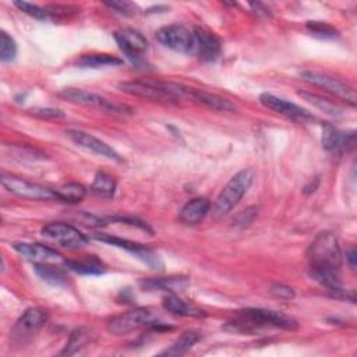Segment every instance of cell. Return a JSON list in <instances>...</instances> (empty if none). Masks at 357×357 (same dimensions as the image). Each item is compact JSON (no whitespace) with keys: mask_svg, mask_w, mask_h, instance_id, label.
<instances>
[{"mask_svg":"<svg viewBox=\"0 0 357 357\" xmlns=\"http://www.w3.org/2000/svg\"><path fill=\"white\" fill-rule=\"evenodd\" d=\"M310 276L332 291L342 286L340 266L342 250L339 240L332 231H321L307 248Z\"/></svg>","mask_w":357,"mask_h":357,"instance_id":"1","label":"cell"},{"mask_svg":"<svg viewBox=\"0 0 357 357\" xmlns=\"http://www.w3.org/2000/svg\"><path fill=\"white\" fill-rule=\"evenodd\" d=\"M262 328H280L286 331H294L298 328V324L294 318L278 311L264 308H244L238 311V318L227 322L226 325V329L245 333H252Z\"/></svg>","mask_w":357,"mask_h":357,"instance_id":"2","label":"cell"},{"mask_svg":"<svg viewBox=\"0 0 357 357\" xmlns=\"http://www.w3.org/2000/svg\"><path fill=\"white\" fill-rule=\"evenodd\" d=\"M119 89L134 96L158 100V102H167L176 103L183 98L188 99L190 86L170 82V81H153V79H134V81H124L119 84Z\"/></svg>","mask_w":357,"mask_h":357,"instance_id":"3","label":"cell"},{"mask_svg":"<svg viewBox=\"0 0 357 357\" xmlns=\"http://www.w3.org/2000/svg\"><path fill=\"white\" fill-rule=\"evenodd\" d=\"M255 177V172L251 167H245L237 172L223 187V190L216 197L215 202L211 205V215L213 219H219L229 213L245 195L251 187Z\"/></svg>","mask_w":357,"mask_h":357,"instance_id":"4","label":"cell"},{"mask_svg":"<svg viewBox=\"0 0 357 357\" xmlns=\"http://www.w3.org/2000/svg\"><path fill=\"white\" fill-rule=\"evenodd\" d=\"M158 319L159 317L156 310L149 307H138L112 317L106 324V329L112 335L121 336L134 332L142 326H160V322Z\"/></svg>","mask_w":357,"mask_h":357,"instance_id":"5","label":"cell"},{"mask_svg":"<svg viewBox=\"0 0 357 357\" xmlns=\"http://www.w3.org/2000/svg\"><path fill=\"white\" fill-rule=\"evenodd\" d=\"M1 185L11 194L24 198V199H31V201H52L56 199V191L45 187L42 184L29 181L26 178L18 177L15 174H10V173H1L0 177Z\"/></svg>","mask_w":357,"mask_h":357,"instance_id":"6","label":"cell"},{"mask_svg":"<svg viewBox=\"0 0 357 357\" xmlns=\"http://www.w3.org/2000/svg\"><path fill=\"white\" fill-rule=\"evenodd\" d=\"M59 96L70 100L73 103H78V105H84V106H93L110 113H117V114H130L132 113V109L124 103L107 99L99 93L95 92H89L85 89H79V88H66L61 92H59Z\"/></svg>","mask_w":357,"mask_h":357,"instance_id":"7","label":"cell"},{"mask_svg":"<svg viewBox=\"0 0 357 357\" xmlns=\"http://www.w3.org/2000/svg\"><path fill=\"white\" fill-rule=\"evenodd\" d=\"M300 77L303 81H305L314 86L322 88L328 93L344 100L350 106H356V102H357L356 92L349 84H346L332 75H328V74H324L319 71H312V70L301 71Z\"/></svg>","mask_w":357,"mask_h":357,"instance_id":"8","label":"cell"},{"mask_svg":"<svg viewBox=\"0 0 357 357\" xmlns=\"http://www.w3.org/2000/svg\"><path fill=\"white\" fill-rule=\"evenodd\" d=\"M40 233L46 238H49L68 250H78V248L86 245V243H88V237L84 233H81L77 227H74L68 223H64V222L47 223L42 227Z\"/></svg>","mask_w":357,"mask_h":357,"instance_id":"9","label":"cell"},{"mask_svg":"<svg viewBox=\"0 0 357 357\" xmlns=\"http://www.w3.org/2000/svg\"><path fill=\"white\" fill-rule=\"evenodd\" d=\"M47 321V311L40 307L26 308L11 328V337L15 342H25L32 337Z\"/></svg>","mask_w":357,"mask_h":357,"instance_id":"10","label":"cell"},{"mask_svg":"<svg viewBox=\"0 0 357 357\" xmlns=\"http://www.w3.org/2000/svg\"><path fill=\"white\" fill-rule=\"evenodd\" d=\"M222 52L220 39L205 28L195 26L192 29L191 53L201 61H215Z\"/></svg>","mask_w":357,"mask_h":357,"instance_id":"11","label":"cell"},{"mask_svg":"<svg viewBox=\"0 0 357 357\" xmlns=\"http://www.w3.org/2000/svg\"><path fill=\"white\" fill-rule=\"evenodd\" d=\"M156 39L166 47L178 53H191L192 31L181 24H170L156 31Z\"/></svg>","mask_w":357,"mask_h":357,"instance_id":"12","label":"cell"},{"mask_svg":"<svg viewBox=\"0 0 357 357\" xmlns=\"http://www.w3.org/2000/svg\"><path fill=\"white\" fill-rule=\"evenodd\" d=\"M93 237L99 241L112 244L114 247H119V248H123L126 251H130V252L135 254L137 258H139L142 262H145L152 269H156V268L162 266V262H160L159 257L149 247H146L144 244L134 243V241H130V240H126V238H121V237H117V236H112V234H103V233L95 234Z\"/></svg>","mask_w":357,"mask_h":357,"instance_id":"13","label":"cell"},{"mask_svg":"<svg viewBox=\"0 0 357 357\" xmlns=\"http://www.w3.org/2000/svg\"><path fill=\"white\" fill-rule=\"evenodd\" d=\"M259 102L265 107H268V109H271V110H273V112H276V113H279V114H282L287 119H291V120H296V121H312L314 120L312 113H310L307 109H304V107H301V106H298V105H296L290 100L279 98L273 93H268V92L262 93L259 96Z\"/></svg>","mask_w":357,"mask_h":357,"instance_id":"14","label":"cell"},{"mask_svg":"<svg viewBox=\"0 0 357 357\" xmlns=\"http://www.w3.org/2000/svg\"><path fill=\"white\" fill-rule=\"evenodd\" d=\"M67 137L79 148L89 151L95 155H99L102 158L110 159V160H116V162H121V156L110 146L107 145L105 141L93 137L92 134H88L82 130H67L66 131Z\"/></svg>","mask_w":357,"mask_h":357,"instance_id":"15","label":"cell"},{"mask_svg":"<svg viewBox=\"0 0 357 357\" xmlns=\"http://www.w3.org/2000/svg\"><path fill=\"white\" fill-rule=\"evenodd\" d=\"M119 49L131 60L141 59L148 49L146 38L135 28H121L113 33Z\"/></svg>","mask_w":357,"mask_h":357,"instance_id":"16","label":"cell"},{"mask_svg":"<svg viewBox=\"0 0 357 357\" xmlns=\"http://www.w3.org/2000/svg\"><path fill=\"white\" fill-rule=\"evenodd\" d=\"M13 248L21 257L32 261L33 264L64 262V258L59 251L39 243H14Z\"/></svg>","mask_w":357,"mask_h":357,"instance_id":"17","label":"cell"},{"mask_svg":"<svg viewBox=\"0 0 357 357\" xmlns=\"http://www.w3.org/2000/svg\"><path fill=\"white\" fill-rule=\"evenodd\" d=\"M211 212V202L204 198H192L190 199L180 211L178 219L184 225H198L204 220V218Z\"/></svg>","mask_w":357,"mask_h":357,"instance_id":"18","label":"cell"},{"mask_svg":"<svg viewBox=\"0 0 357 357\" xmlns=\"http://www.w3.org/2000/svg\"><path fill=\"white\" fill-rule=\"evenodd\" d=\"M322 146L325 151L333 152L339 149H346L347 145L354 144V132H344L331 124H325L322 130V138H321Z\"/></svg>","mask_w":357,"mask_h":357,"instance_id":"19","label":"cell"},{"mask_svg":"<svg viewBox=\"0 0 357 357\" xmlns=\"http://www.w3.org/2000/svg\"><path fill=\"white\" fill-rule=\"evenodd\" d=\"M162 305H163V308L167 312L174 314V315L192 317V318H204V317H206V312L202 308H199V307H197V305H194V304L180 298L178 296H176L173 293H169L167 296L163 297Z\"/></svg>","mask_w":357,"mask_h":357,"instance_id":"20","label":"cell"},{"mask_svg":"<svg viewBox=\"0 0 357 357\" xmlns=\"http://www.w3.org/2000/svg\"><path fill=\"white\" fill-rule=\"evenodd\" d=\"M188 99L199 103V105H204L212 110H218V112H233L236 110V106L219 96V95H215V93H209V92H205V91H201V89H195V88H191L190 89V93H188Z\"/></svg>","mask_w":357,"mask_h":357,"instance_id":"21","label":"cell"},{"mask_svg":"<svg viewBox=\"0 0 357 357\" xmlns=\"http://www.w3.org/2000/svg\"><path fill=\"white\" fill-rule=\"evenodd\" d=\"M139 284L146 290H183L188 286V279L184 276H169V278H153V279H142Z\"/></svg>","mask_w":357,"mask_h":357,"instance_id":"22","label":"cell"},{"mask_svg":"<svg viewBox=\"0 0 357 357\" xmlns=\"http://www.w3.org/2000/svg\"><path fill=\"white\" fill-rule=\"evenodd\" d=\"M64 265L81 275H100L105 272L103 262L95 255H86L79 259H64Z\"/></svg>","mask_w":357,"mask_h":357,"instance_id":"23","label":"cell"},{"mask_svg":"<svg viewBox=\"0 0 357 357\" xmlns=\"http://www.w3.org/2000/svg\"><path fill=\"white\" fill-rule=\"evenodd\" d=\"M93 337V333L89 328H85V326H81V328H77L75 331L71 332L64 349L60 351L61 356H73V354H77L78 351H81L86 344L91 343Z\"/></svg>","mask_w":357,"mask_h":357,"instance_id":"24","label":"cell"},{"mask_svg":"<svg viewBox=\"0 0 357 357\" xmlns=\"http://www.w3.org/2000/svg\"><path fill=\"white\" fill-rule=\"evenodd\" d=\"M199 339H201V333L198 331H194V329L185 331L178 336V339L172 346H169L160 354L162 356H181V354L187 353Z\"/></svg>","mask_w":357,"mask_h":357,"instance_id":"25","label":"cell"},{"mask_svg":"<svg viewBox=\"0 0 357 357\" xmlns=\"http://www.w3.org/2000/svg\"><path fill=\"white\" fill-rule=\"evenodd\" d=\"M297 95L301 96L304 100L310 102L311 105H314L317 109L322 110L324 113L329 114V116H342L343 110L339 105H336L335 102L321 96V95H317V93H312V92H308V91H297Z\"/></svg>","mask_w":357,"mask_h":357,"instance_id":"26","label":"cell"},{"mask_svg":"<svg viewBox=\"0 0 357 357\" xmlns=\"http://www.w3.org/2000/svg\"><path fill=\"white\" fill-rule=\"evenodd\" d=\"M123 63L121 59L112 56V54H106V53H92V54H85L81 56L77 61V64L79 67L84 68H99V67H113V66H120Z\"/></svg>","mask_w":357,"mask_h":357,"instance_id":"27","label":"cell"},{"mask_svg":"<svg viewBox=\"0 0 357 357\" xmlns=\"http://www.w3.org/2000/svg\"><path fill=\"white\" fill-rule=\"evenodd\" d=\"M33 269L42 280H45L50 284L60 286V284L67 283L68 278H67L66 272L61 268L54 266L53 264H33Z\"/></svg>","mask_w":357,"mask_h":357,"instance_id":"28","label":"cell"},{"mask_svg":"<svg viewBox=\"0 0 357 357\" xmlns=\"http://www.w3.org/2000/svg\"><path fill=\"white\" fill-rule=\"evenodd\" d=\"M91 192L102 197V198H112L116 192V180L105 173V172H98L93 177V181L91 184Z\"/></svg>","mask_w":357,"mask_h":357,"instance_id":"29","label":"cell"},{"mask_svg":"<svg viewBox=\"0 0 357 357\" xmlns=\"http://www.w3.org/2000/svg\"><path fill=\"white\" fill-rule=\"evenodd\" d=\"M57 201L68 202V204H77L82 201L86 195V188L79 183H67L59 188L54 190Z\"/></svg>","mask_w":357,"mask_h":357,"instance_id":"30","label":"cell"},{"mask_svg":"<svg viewBox=\"0 0 357 357\" xmlns=\"http://www.w3.org/2000/svg\"><path fill=\"white\" fill-rule=\"evenodd\" d=\"M305 26L311 35L319 39H333L339 36V31L324 21H308Z\"/></svg>","mask_w":357,"mask_h":357,"instance_id":"31","label":"cell"},{"mask_svg":"<svg viewBox=\"0 0 357 357\" xmlns=\"http://www.w3.org/2000/svg\"><path fill=\"white\" fill-rule=\"evenodd\" d=\"M17 56V43L15 40L6 32H0V60L3 63H11Z\"/></svg>","mask_w":357,"mask_h":357,"instance_id":"32","label":"cell"},{"mask_svg":"<svg viewBox=\"0 0 357 357\" xmlns=\"http://www.w3.org/2000/svg\"><path fill=\"white\" fill-rule=\"evenodd\" d=\"M14 6L17 8H20L22 13H25L36 20H47L49 18V13L46 11V8L40 7L38 4L28 3V1H14Z\"/></svg>","mask_w":357,"mask_h":357,"instance_id":"33","label":"cell"},{"mask_svg":"<svg viewBox=\"0 0 357 357\" xmlns=\"http://www.w3.org/2000/svg\"><path fill=\"white\" fill-rule=\"evenodd\" d=\"M107 8L113 10L117 14H121L124 17H132L137 15L138 13V7L137 4L131 3V1H126V0H120V1H105L103 3Z\"/></svg>","mask_w":357,"mask_h":357,"instance_id":"34","label":"cell"},{"mask_svg":"<svg viewBox=\"0 0 357 357\" xmlns=\"http://www.w3.org/2000/svg\"><path fill=\"white\" fill-rule=\"evenodd\" d=\"M28 113L38 119H45V120H57L64 117V112L54 107H33V109H29Z\"/></svg>","mask_w":357,"mask_h":357,"instance_id":"35","label":"cell"},{"mask_svg":"<svg viewBox=\"0 0 357 357\" xmlns=\"http://www.w3.org/2000/svg\"><path fill=\"white\" fill-rule=\"evenodd\" d=\"M269 293L279 298V300H291L294 298V290L286 284H280V283H275L269 287Z\"/></svg>","mask_w":357,"mask_h":357,"instance_id":"36","label":"cell"},{"mask_svg":"<svg viewBox=\"0 0 357 357\" xmlns=\"http://www.w3.org/2000/svg\"><path fill=\"white\" fill-rule=\"evenodd\" d=\"M257 215V208H247L245 211H243L238 218H237V225H248L252 222V219Z\"/></svg>","mask_w":357,"mask_h":357,"instance_id":"37","label":"cell"},{"mask_svg":"<svg viewBox=\"0 0 357 357\" xmlns=\"http://www.w3.org/2000/svg\"><path fill=\"white\" fill-rule=\"evenodd\" d=\"M251 8H252V13L257 14V15H264V17H269V10L261 4V3H250Z\"/></svg>","mask_w":357,"mask_h":357,"instance_id":"38","label":"cell"},{"mask_svg":"<svg viewBox=\"0 0 357 357\" xmlns=\"http://www.w3.org/2000/svg\"><path fill=\"white\" fill-rule=\"evenodd\" d=\"M346 259H347L349 266L354 271V269H356V248H354V247H351V248L347 251Z\"/></svg>","mask_w":357,"mask_h":357,"instance_id":"39","label":"cell"}]
</instances>
